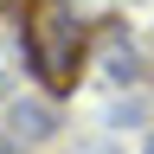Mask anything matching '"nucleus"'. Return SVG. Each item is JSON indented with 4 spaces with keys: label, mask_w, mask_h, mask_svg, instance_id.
I'll use <instances>...</instances> for the list:
<instances>
[{
    "label": "nucleus",
    "mask_w": 154,
    "mask_h": 154,
    "mask_svg": "<svg viewBox=\"0 0 154 154\" xmlns=\"http://www.w3.org/2000/svg\"><path fill=\"white\" fill-rule=\"evenodd\" d=\"M19 128H32V135H38V128H51V116H45V109H19Z\"/></svg>",
    "instance_id": "1"
}]
</instances>
